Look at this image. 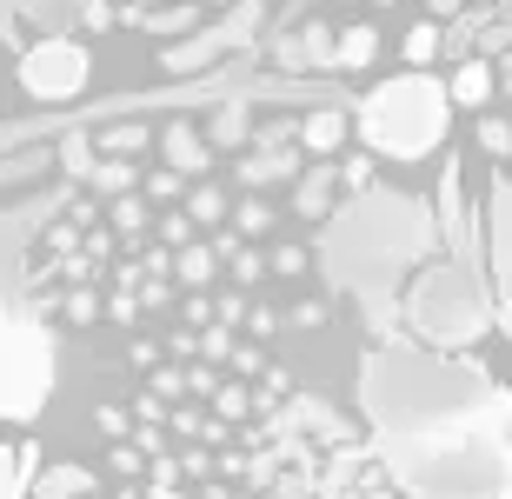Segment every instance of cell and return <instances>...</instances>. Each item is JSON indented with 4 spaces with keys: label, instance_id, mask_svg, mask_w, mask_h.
Segmentation results:
<instances>
[{
    "label": "cell",
    "instance_id": "1",
    "mask_svg": "<svg viewBox=\"0 0 512 499\" xmlns=\"http://www.w3.org/2000/svg\"><path fill=\"white\" fill-rule=\"evenodd\" d=\"M453 127V87L433 74H399L360 100V140L386 160H426Z\"/></svg>",
    "mask_w": 512,
    "mask_h": 499
},
{
    "label": "cell",
    "instance_id": "2",
    "mask_svg": "<svg viewBox=\"0 0 512 499\" xmlns=\"http://www.w3.org/2000/svg\"><path fill=\"white\" fill-rule=\"evenodd\" d=\"M20 87L34 100H47V107L74 100L80 87H87V47H80V40H34V47L20 54Z\"/></svg>",
    "mask_w": 512,
    "mask_h": 499
},
{
    "label": "cell",
    "instance_id": "3",
    "mask_svg": "<svg viewBox=\"0 0 512 499\" xmlns=\"http://www.w3.org/2000/svg\"><path fill=\"white\" fill-rule=\"evenodd\" d=\"M160 154H167V167L180 173V180L213 167V147L200 140V127H193V120H167V134H160Z\"/></svg>",
    "mask_w": 512,
    "mask_h": 499
},
{
    "label": "cell",
    "instance_id": "4",
    "mask_svg": "<svg viewBox=\"0 0 512 499\" xmlns=\"http://www.w3.org/2000/svg\"><path fill=\"white\" fill-rule=\"evenodd\" d=\"M87 493H94V466H80V460H54L34 480V499H87Z\"/></svg>",
    "mask_w": 512,
    "mask_h": 499
},
{
    "label": "cell",
    "instance_id": "5",
    "mask_svg": "<svg viewBox=\"0 0 512 499\" xmlns=\"http://www.w3.org/2000/svg\"><path fill=\"white\" fill-rule=\"evenodd\" d=\"M227 54V40H220V27H207V34H193V40H180V47H167L160 54V67L167 74H193V67H207V60H220Z\"/></svg>",
    "mask_w": 512,
    "mask_h": 499
},
{
    "label": "cell",
    "instance_id": "6",
    "mask_svg": "<svg viewBox=\"0 0 512 499\" xmlns=\"http://www.w3.org/2000/svg\"><path fill=\"white\" fill-rule=\"evenodd\" d=\"M94 147H100V160H133L140 147H153V127L147 120H114V127L94 134Z\"/></svg>",
    "mask_w": 512,
    "mask_h": 499
},
{
    "label": "cell",
    "instance_id": "7",
    "mask_svg": "<svg viewBox=\"0 0 512 499\" xmlns=\"http://www.w3.org/2000/svg\"><path fill=\"white\" fill-rule=\"evenodd\" d=\"M340 140H346V114H333V107H320V114H306L300 120V147L306 154H340Z\"/></svg>",
    "mask_w": 512,
    "mask_h": 499
},
{
    "label": "cell",
    "instance_id": "8",
    "mask_svg": "<svg viewBox=\"0 0 512 499\" xmlns=\"http://www.w3.org/2000/svg\"><path fill=\"white\" fill-rule=\"evenodd\" d=\"M54 160H60V173H67V180H94L100 147H94V134H60L54 140Z\"/></svg>",
    "mask_w": 512,
    "mask_h": 499
},
{
    "label": "cell",
    "instance_id": "9",
    "mask_svg": "<svg viewBox=\"0 0 512 499\" xmlns=\"http://www.w3.org/2000/svg\"><path fill=\"white\" fill-rule=\"evenodd\" d=\"M34 446H7L0 453V499H20V493H34Z\"/></svg>",
    "mask_w": 512,
    "mask_h": 499
},
{
    "label": "cell",
    "instance_id": "10",
    "mask_svg": "<svg viewBox=\"0 0 512 499\" xmlns=\"http://www.w3.org/2000/svg\"><path fill=\"white\" fill-rule=\"evenodd\" d=\"M293 167H300V160H293V147H260V154L240 160V180H247V187H266V180H286Z\"/></svg>",
    "mask_w": 512,
    "mask_h": 499
},
{
    "label": "cell",
    "instance_id": "11",
    "mask_svg": "<svg viewBox=\"0 0 512 499\" xmlns=\"http://www.w3.org/2000/svg\"><path fill=\"white\" fill-rule=\"evenodd\" d=\"M333 187H340V173H333V167H313L300 187H293V207H300L306 220H320V213L333 207Z\"/></svg>",
    "mask_w": 512,
    "mask_h": 499
},
{
    "label": "cell",
    "instance_id": "12",
    "mask_svg": "<svg viewBox=\"0 0 512 499\" xmlns=\"http://www.w3.org/2000/svg\"><path fill=\"white\" fill-rule=\"evenodd\" d=\"M453 100H459V107H486V100H493V67H486V60H459Z\"/></svg>",
    "mask_w": 512,
    "mask_h": 499
},
{
    "label": "cell",
    "instance_id": "13",
    "mask_svg": "<svg viewBox=\"0 0 512 499\" xmlns=\"http://www.w3.org/2000/svg\"><path fill=\"white\" fill-rule=\"evenodd\" d=\"M247 127H253V114L240 107V100H227V107L213 114V127H207V147H247Z\"/></svg>",
    "mask_w": 512,
    "mask_h": 499
},
{
    "label": "cell",
    "instance_id": "14",
    "mask_svg": "<svg viewBox=\"0 0 512 499\" xmlns=\"http://www.w3.org/2000/svg\"><path fill=\"white\" fill-rule=\"evenodd\" d=\"M373 60H380V34H373V27H346L340 34V54H333V67H373Z\"/></svg>",
    "mask_w": 512,
    "mask_h": 499
},
{
    "label": "cell",
    "instance_id": "15",
    "mask_svg": "<svg viewBox=\"0 0 512 499\" xmlns=\"http://www.w3.org/2000/svg\"><path fill=\"white\" fill-rule=\"evenodd\" d=\"M94 187L114 193V200H127V193L140 187V173H133V160H100V167H94Z\"/></svg>",
    "mask_w": 512,
    "mask_h": 499
},
{
    "label": "cell",
    "instance_id": "16",
    "mask_svg": "<svg viewBox=\"0 0 512 499\" xmlns=\"http://www.w3.org/2000/svg\"><path fill=\"white\" fill-rule=\"evenodd\" d=\"M213 267H220V253H213V247H187L180 260H173V273H180L187 287H207V280H213Z\"/></svg>",
    "mask_w": 512,
    "mask_h": 499
},
{
    "label": "cell",
    "instance_id": "17",
    "mask_svg": "<svg viewBox=\"0 0 512 499\" xmlns=\"http://www.w3.org/2000/svg\"><path fill=\"white\" fill-rule=\"evenodd\" d=\"M439 54V20H419L413 34H406V67L413 74H426V60Z\"/></svg>",
    "mask_w": 512,
    "mask_h": 499
},
{
    "label": "cell",
    "instance_id": "18",
    "mask_svg": "<svg viewBox=\"0 0 512 499\" xmlns=\"http://www.w3.org/2000/svg\"><path fill=\"white\" fill-rule=\"evenodd\" d=\"M187 220H200V227L227 220V193H220V187H193L187 193Z\"/></svg>",
    "mask_w": 512,
    "mask_h": 499
},
{
    "label": "cell",
    "instance_id": "19",
    "mask_svg": "<svg viewBox=\"0 0 512 499\" xmlns=\"http://www.w3.org/2000/svg\"><path fill=\"white\" fill-rule=\"evenodd\" d=\"M60 313H67V327H94L107 307H100V293H94V287H74L67 300H60Z\"/></svg>",
    "mask_w": 512,
    "mask_h": 499
},
{
    "label": "cell",
    "instance_id": "20",
    "mask_svg": "<svg viewBox=\"0 0 512 499\" xmlns=\"http://www.w3.org/2000/svg\"><path fill=\"white\" fill-rule=\"evenodd\" d=\"M40 167H47V147H34V154H14V160H0V187H20V180H34Z\"/></svg>",
    "mask_w": 512,
    "mask_h": 499
},
{
    "label": "cell",
    "instance_id": "21",
    "mask_svg": "<svg viewBox=\"0 0 512 499\" xmlns=\"http://www.w3.org/2000/svg\"><path fill=\"white\" fill-rule=\"evenodd\" d=\"M147 34H193V7H160V14H147Z\"/></svg>",
    "mask_w": 512,
    "mask_h": 499
},
{
    "label": "cell",
    "instance_id": "22",
    "mask_svg": "<svg viewBox=\"0 0 512 499\" xmlns=\"http://www.w3.org/2000/svg\"><path fill=\"white\" fill-rule=\"evenodd\" d=\"M94 426H100V433H107V440H114V446H133V426H127V406H100V413H94Z\"/></svg>",
    "mask_w": 512,
    "mask_h": 499
},
{
    "label": "cell",
    "instance_id": "23",
    "mask_svg": "<svg viewBox=\"0 0 512 499\" xmlns=\"http://www.w3.org/2000/svg\"><path fill=\"white\" fill-rule=\"evenodd\" d=\"M140 227H147V200H140V193L114 200V233H140Z\"/></svg>",
    "mask_w": 512,
    "mask_h": 499
},
{
    "label": "cell",
    "instance_id": "24",
    "mask_svg": "<svg viewBox=\"0 0 512 499\" xmlns=\"http://www.w3.org/2000/svg\"><path fill=\"white\" fill-rule=\"evenodd\" d=\"M153 400L167 406V400H180V393H187V373H173V366H153V386H147Z\"/></svg>",
    "mask_w": 512,
    "mask_h": 499
},
{
    "label": "cell",
    "instance_id": "25",
    "mask_svg": "<svg viewBox=\"0 0 512 499\" xmlns=\"http://www.w3.org/2000/svg\"><path fill=\"white\" fill-rule=\"evenodd\" d=\"M233 220H240V233H266V227H273V207H266V200H240Z\"/></svg>",
    "mask_w": 512,
    "mask_h": 499
},
{
    "label": "cell",
    "instance_id": "26",
    "mask_svg": "<svg viewBox=\"0 0 512 499\" xmlns=\"http://www.w3.org/2000/svg\"><path fill=\"white\" fill-rule=\"evenodd\" d=\"M160 240L187 253V247H193V220H187V213H167V220H160Z\"/></svg>",
    "mask_w": 512,
    "mask_h": 499
},
{
    "label": "cell",
    "instance_id": "27",
    "mask_svg": "<svg viewBox=\"0 0 512 499\" xmlns=\"http://www.w3.org/2000/svg\"><path fill=\"white\" fill-rule=\"evenodd\" d=\"M107 320H114V327H140V293H114V300H107Z\"/></svg>",
    "mask_w": 512,
    "mask_h": 499
},
{
    "label": "cell",
    "instance_id": "28",
    "mask_svg": "<svg viewBox=\"0 0 512 499\" xmlns=\"http://www.w3.org/2000/svg\"><path fill=\"white\" fill-rule=\"evenodd\" d=\"M180 187H187V180H180L173 167H153V173H147V200H173Z\"/></svg>",
    "mask_w": 512,
    "mask_h": 499
},
{
    "label": "cell",
    "instance_id": "29",
    "mask_svg": "<svg viewBox=\"0 0 512 499\" xmlns=\"http://www.w3.org/2000/svg\"><path fill=\"white\" fill-rule=\"evenodd\" d=\"M213 413H220V420H247V393H240V386H220V393H213Z\"/></svg>",
    "mask_w": 512,
    "mask_h": 499
},
{
    "label": "cell",
    "instance_id": "30",
    "mask_svg": "<svg viewBox=\"0 0 512 499\" xmlns=\"http://www.w3.org/2000/svg\"><path fill=\"white\" fill-rule=\"evenodd\" d=\"M200 346H207V360H233V333L227 327H207V333H200Z\"/></svg>",
    "mask_w": 512,
    "mask_h": 499
},
{
    "label": "cell",
    "instance_id": "31",
    "mask_svg": "<svg viewBox=\"0 0 512 499\" xmlns=\"http://www.w3.org/2000/svg\"><path fill=\"white\" fill-rule=\"evenodd\" d=\"M266 267H273V260H260V253H233V280H247V287L260 280Z\"/></svg>",
    "mask_w": 512,
    "mask_h": 499
},
{
    "label": "cell",
    "instance_id": "32",
    "mask_svg": "<svg viewBox=\"0 0 512 499\" xmlns=\"http://www.w3.org/2000/svg\"><path fill=\"white\" fill-rule=\"evenodd\" d=\"M340 187L366 193V187H373V160H346V173H340Z\"/></svg>",
    "mask_w": 512,
    "mask_h": 499
},
{
    "label": "cell",
    "instance_id": "33",
    "mask_svg": "<svg viewBox=\"0 0 512 499\" xmlns=\"http://www.w3.org/2000/svg\"><path fill=\"white\" fill-rule=\"evenodd\" d=\"M479 140H486V154H506L512 147V134L499 127V120H479Z\"/></svg>",
    "mask_w": 512,
    "mask_h": 499
},
{
    "label": "cell",
    "instance_id": "34",
    "mask_svg": "<svg viewBox=\"0 0 512 499\" xmlns=\"http://www.w3.org/2000/svg\"><path fill=\"white\" fill-rule=\"evenodd\" d=\"M80 253H87V260H94V267H100V260L114 253V233H107V227H94V233H87V247H80Z\"/></svg>",
    "mask_w": 512,
    "mask_h": 499
},
{
    "label": "cell",
    "instance_id": "35",
    "mask_svg": "<svg viewBox=\"0 0 512 499\" xmlns=\"http://www.w3.org/2000/svg\"><path fill=\"white\" fill-rule=\"evenodd\" d=\"M54 273H67V280H87V273H94V260H87V253H74V260H54Z\"/></svg>",
    "mask_w": 512,
    "mask_h": 499
},
{
    "label": "cell",
    "instance_id": "36",
    "mask_svg": "<svg viewBox=\"0 0 512 499\" xmlns=\"http://www.w3.org/2000/svg\"><path fill=\"white\" fill-rule=\"evenodd\" d=\"M107 466H120V473H140V446H114V453H107Z\"/></svg>",
    "mask_w": 512,
    "mask_h": 499
},
{
    "label": "cell",
    "instance_id": "37",
    "mask_svg": "<svg viewBox=\"0 0 512 499\" xmlns=\"http://www.w3.org/2000/svg\"><path fill=\"white\" fill-rule=\"evenodd\" d=\"M300 267H306L300 247H280V253H273V273H300Z\"/></svg>",
    "mask_w": 512,
    "mask_h": 499
},
{
    "label": "cell",
    "instance_id": "38",
    "mask_svg": "<svg viewBox=\"0 0 512 499\" xmlns=\"http://www.w3.org/2000/svg\"><path fill=\"white\" fill-rule=\"evenodd\" d=\"M87 27H114V7L107 0H87Z\"/></svg>",
    "mask_w": 512,
    "mask_h": 499
},
{
    "label": "cell",
    "instance_id": "39",
    "mask_svg": "<svg viewBox=\"0 0 512 499\" xmlns=\"http://www.w3.org/2000/svg\"><path fill=\"white\" fill-rule=\"evenodd\" d=\"M187 386H193V393H220V380H213L207 366H193V373H187Z\"/></svg>",
    "mask_w": 512,
    "mask_h": 499
},
{
    "label": "cell",
    "instance_id": "40",
    "mask_svg": "<svg viewBox=\"0 0 512 499\" xmlns=\"http://www.w3.org/2000/svg\"><path fill=\"white\" fill-rule=\"evenodd\" d=\"M247 327H253V333H273V327H280V313H266V307H253V313H247Z\"/></svg>",
    "mask_w": 512,
    "mask_h": 499
},
{
    "label": "cell",
    "instance_id": "41",
    "mask_svg": "<svg viewBox=\"0 0 512 499\" xmlns=\"http://www.w3.org/2000/svg\"><path fill=\"white\" fill-rule=\"evenodd\" d=\"M426 7H433L439 20H446V14H459V0H426Z\"/></svg>",
    "mask_w": 512,
    "mask_h": 499
},
{
    "label": "cell",
    "instance_id": "42",
    "mask_svg": "<svg viewBox=\"0 0 512 499\" xmlns=\"http://www.w3.org/2000/svg\"><path fill=\"white\" fill-rule=\"evenodd\" d=\"M120 499H140V493H133V486H127V493H120Z\"/></svg>",
    "mask_w": 512,
    "mask_h": 499
},
{
    "label": "cell",
    "instance_id": "43",
    "mask_svg": "<svg viewBox=\"0 0 512 499\" xmlns=\"http://www.w3.org/2000/svg\"><path fill=\"white\" fill-rule=\"evenodd\" d=\"M227 7H240V0H227Z\"/></svg>",
    "mask_w": 512,
    "mask_h": 499
},
{
    "label": "cell",
    "instance_id": "44",
    "mask_svg": "<svg viewBox=\"0 0 512 499\" xmlns=\"http://www.w3.org/2000/svg\"><path fill=\"white\" fill-rule=\"evenodd\" d=\"M380 7H393V0H380Z\"/></svg>",
    "mask_w": 512,
    "mask_h": 499
}]
</instances>
